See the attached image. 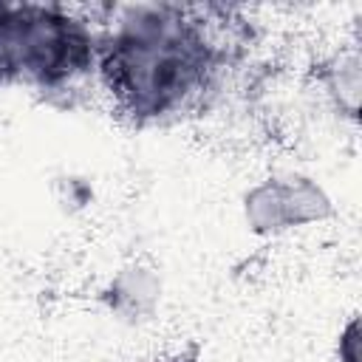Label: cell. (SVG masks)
Masks as SVG:
<instances>
[{
    "label": "cell",
    "instance_id": "cell-1",
    "mask_svg": "<svg viewBox=\"0 0 362 362\" xmlns=\"http://www.w3.org/2000/svg\"><path fill=\"white\" fill-rule=\"evenodd\" d=\"M221 62L223 54L187 6H127L113 31L96 37L99 76L136 122L184 113L209 90Z\"/></svg>",
    "mask_w": 362,
    "mask_h": 362
},
{
    "label": "cell",
    "instance_id": "cell-2",
    "mask_svg": "<svg viewBox=\"0 0 362 362\" xmlns=\"http://www.w3.org/2000/svg\"><path fill=\"white\" fill-rule=\"evenodd\" d=\"M3 34L11 76L45 93L71 90L96 68L90 25L62 6L3 3Z\"/></svg>",
    "mask_w": 362,
    "mask_h": 362
},
{
    "label": "cell",
    "instance_id": "cell-3",
    "mask_svg": "<svg viewBox=\"0 0 362 362\" xmlns=\"http://www.w3.org/2000/svg\"><path fill=\"white\" fill-rule=\"evenodd\" d=\"M175 362H181V359H175Z\"/></svg>",
    "mask_w": 362,
    "mask_h": 362
}]
</instances>
